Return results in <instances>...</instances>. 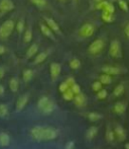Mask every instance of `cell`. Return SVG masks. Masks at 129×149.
Returning <instances> with one entry per match:
<instances>
[{
  "label": "cell",
  "instance_id": "obj_39",
  "mask_svg": "<svg viewBox=\"0 0 129 149\" xmlns=\"http://www.w3.org/2000/svg\"><path fill=\"white\" fill-rule=\"evenodd\" d=\"M102 85L103 84H102L100 81H95L92 84V89L94 90L95 92H97V91H99L100 89H102Z\"/></svg>",
  "mask_w": 129,
  "mask_h": 149
},
{
  "label": "cell",
  "instance_id": "obj_15",
  "mask_svg": "<svg viewBox=\"0 0 129 149\" xmlns=\"http://www.w3.org/2000/svg\"><path fill=\"white\" fill-rule=\"evenodd\" d=\"M114 133H115V136L120 141H124L126 139V137H127L126 136V131L121 126H116L115 129H114Z\"/></svg>",
  "mask_w": 129,
  "mask_h": 149
},
{
  "label": "cell",
  "instance_id": "obj_14",
  "mask_svg": "<svg viewBox=\"0 0 129 149\" xmlns=\"http://www.w3.org/2000/svg\"><path fill=\"white\" fill-rule=\"evenodd\" d=\"M38 49H39L38 44L37 43L32 44V45L30 46V48L27 49V51H26V53H25L26 59H32V57H34V56L37 54V52H38Z\"/></svg>",
  "mask_w": 129,
  "mask_h": 149
},
{
  "label": "cell",
  "instance_id": "obj_32",
  "mask_svg": "<svg viewBox=\"0 0 129 149\" xmlns=\"http://www.w3.org/2000/svg\"><path fill=\"white\" fill-rule=\"evenodd\" d=\"M124 90H125V87H124L123 84H118L117 86L114 88L113 90V94L115 96H120L124 93Z\"/></svg>",
  "mask_w": 129,
  "mask_h": 149
},
{
  "label": "cell",
  "instance_id": "obj_43",
  "mask_svg": "<svg viewBox=\"0 0 129 149\" xmlns=\"http://www.w3.org/2000/svg\"><path fill=\"white\" fill-rule=\"evenodd\" d=\"M64 149H75V142L74 141H69L64 146Z\"/></svg>",
  "mask_w": 129,
  "mask_h": 149
},
{
  "label": "cell",
  "instance_id": "obj_2",
  "mask_svg": "<svg viewBox=\"0 0 129 149\" xmlns=\"http://www.w3.org/2000/svg\"><path fill=\"white\" fill-rule=\"evenodd\" d=\"M106 46V42L102 38H98V39L94 40L92 43L89 45L88 47V53L91 56H97L103 52L104 48Z\"/></svg>",
  "mask_w": 129,
  "mask_h": 149
},
{
  "label": "cell",
  "instance_id": "obj_9",
  "mask_svg": "<svg viewBox=\"0 0 129 149\" xmlns=\"http://www.w3.org/2000/svg\"><path fill=\"white\" fill-rule=\"evenodd\" d=\"M39 29H40L41 33H43L45 37L49 38V39H51V41H54V42H57V39H56V37H55V33L45 24V22H40V24H39Z\"/></svg>",
  "mask_w": 129,
  "mask_h": 149
},
{
  "label": "cell",
  "instance_id": "obj_12",
  "mask_svg": "<svg viewBox=\"0 0 129 149\" xmlns=\"http://www.w3.org/2000/svg\"><path fill=\"white\" fill-rule=\"evenodd\" d=\"M49 53H51V52H49V50H47V51H43V52H40V53L36 54L34 57V60H33V65H38V64H41L43 62H45V61L47 60V58L49 57Z\"/></svg>",
  "mask_w": 129,
  "mask_h": 149
},
{
  "label": "cell",
  "instance_id": "obj_20",
  "mask_svg": "<svg viewBox=\"0 0 129 149\" xmlns=\"http://www.w3.org/2000/svg\"><path fill=\"white\" fill-rule=\"evenodd\" d=\"M101 18H102V20H103V22H107V24H110V22H114V19H115V17H114V13L105 11V10H102Z\"/></svg>",
  "mask_w": 129,
  "mask_h": 149
},
{
  "label": "cell",
  "instance_id": "obj_37",
  "mask_svg": "<svg viewBox=\"0 0 129 149\" xmlns=\"http://www.w3.org/2000/svg\"><path fill=\"white\" fill-rule=\"evenodd\" d=\"M109 1H107V0H104V1H101V2H98V3L95 4V8L98 10H104V8H105L106 4L108 3Z\"/></svg>",
  "mask_w": 129,
  "mask_h": 149
},
{
  "label": "cell",
  "instance_id": "obj_49",
  "mask_svg": "<svg viewBox=\"0 0 129 149\" xmlns=\"http://www.w3.org/2000/svg\"><path fill=\"white\" fill-rule=\"evenodd\" d=\"M125 149H129V143L125 144Z\"/></svg>",
  "mask_w": 129,
  "mask_h": 149
},
{
  "label": "cell",
  "instance_id": "obj_19",
  "mask_svg": "<svg viewBox=\"0 0 129 149\" xmlns=\"http://www.w3.org/2000/svg\"><path fill=\"white\" fill-rule=\"evenodd\" d=\"M23 37H22V41H23L24 44H28L32 42V26H28L27 29L23 31Z\"/></svg>",
  "mask_w": 129,
  "mask_h": 149
},
{
  "label": "cell",
  "instance_id": "obj_22",
  "mask_svg": "<svg viewBox=\"0 0 129 149\" xmlns=\"http://www.w3.org/2000/svg\"><path fill=\"white\" fill-rule=\"evenodd\" d=\"M19 87V80L17 77H12L9 80V88L12 92H16Z\"/></svg>",
  "mask_w": 129,
  "mask_h": 149
},
{
  "label": "cell",
  "instance_id": "obj_50",
  "mask_svg": "<svg viewBox=\"0 0 129 149\" xmlns=\"http://www.w3.org/2000/svg\"><path fill=\"white\" fill-rule=\"evenodd\" d=\"M72 1L74 2L75 4H76V3H78V1H79V0H72Z\"/></svg>",
  "mask_w": 129,
  "mask_h": 149
},
{
  "label": "cell",
  "instance_id": "obj_45",
  "mask_svg": "<svg viewBox=\"0 0 129 149\" xmlns=\"http://www.w3.org/2000/svg\"><path fill=\"white\" fill-rule=\"evenodd\" d=\"M6 51H7V50H6L5 46H3V45H1V44H0V55H3V54H5Z\"/></svg>",
  "mask_w": 129,
  "mask_h": 149
},
{
  "label": "cell",
  "instance_id": "obj_13",
  "mask_svg": "<svg viewBox=\"0 0 129 149\" xmlns=\"http://www.w3.org/2000/svg\"><path fill=\"white\" fill-rule=\"evenodd\" d=\"M28 98H30V96H28V94H24V95H21L19 98L17 100V102H16V111L17 112H20V111H22L24 109V107L27 104L28 102Z\"/></svg>",
  "mask_w": 129,
  "mask_h": 149
},
{
  "label": "cell",
  "instance_id": "obj_41",
  "mask_svg": "<svg viewBox=\"0 0 129 149\" xmlns=\"http://www.w3.org/2000/svg\"><path fill=\"white\" fill-rule=\"evenodd\" d=\"M70 87H69V85L67 84V82L66 81H64V82H62L61 84H60V86H59V90L62 92V93H64V91H66L67 89H69Z\"/></svg>",
  "mask_w": 129,
  "mask_h": 149
},
{
  "label": "cell",
  "instance_id": "obj_23",
  "mask_svg": "<svg viewBox=\"0 0 129 149\" xmlns=\"http://www.w3.org/2000/svg\"><path fill=\"white\" fill-rule=\"evenodd\" d=\"M16 31H17L18 35H21L24 31H25V19L24 17H21L15 24Z\"/></svg>",
  "mask_w": 129,
  "mask_h": 149
},
{
  "label": "cell",
  "instance_id": "obj_4",
  "mask_svg": "<svg viewBox=\"0 0 129 149\" xmlns=\"http://www.w3.org/2000/svg\"><path fill=\"white\" fill-rule=\"evenodd\" d=\"M95 31H96V26L91 22H86L79 29L78 35L82 39H88L94 35Z\"/></svg>",
  "mask_w": 129,
  "mask_h": 149
},
{
  "label": "cell",
  "instance_id": "obj_51",
  "mask_svg": "<svg viewBox=\"0 0 129 149\" xmlns=\"http://www.w3.org/2000/svg\"><path fill=\"white\" fill-rule=\"evenodd\" d=\"M60 2H62V3H63V2H66V0H59Z\"/></svg>",
  "mask_w": 129,
  "mask_h": 149
},
{
  "label": "cell",
  "instance_id": "obj_28",
  "mask_svg": "<svg viewBox=\"0 0 129 149\" xmlns=\"http://www.w3.org/2000/svg\"><path fill=\"white\" fill-rule=\"evenodd\" d=\"M30 2L39 9H43L47 6V0H30Z\"/></svg>",
  "mask_w": 129,
  "mask_h": 149
},
{
  "label": "cell",
  "instance_id": "obj_5",
  "mask_svg": "<svg viewBox=\"0 0 129 149\" xmlns=\"http://www.w3.org/2000/svg\"><path fill=\"white\" fill-rule=\"evenodd\" d=\"M59 136V131L54 127H43V141H47V140H54Z\"/></svg>",
  "mask_w": 129,
  "mask_h": 149
},
{
  "label": "cell",
  "instance_id": "obj_34",
  "mask_svg": "<svg viewBox=\"0 0 129 149\" xmlns=\"http://www.w3.org/2000/svg\"><path fill=\"white\" fill-rule=\"evenodd\" d=\"M117 3H118V6H119L123 11L127 12L129 10V5L127 3V1H125V0H117Z\"/></svg>",
  "mask_w": 129,
  "mask_h": 149
},
{
  "label": "cell",
  "instance_id": "obj_3",
  "mask_svg": "<svg viewBox=\"0 0 129 149\" xmlns=\"http://www.w3.org/2000/svg\"><path fill=\"white\" fill-rule=\"evenodd\" d=\"M108 54H109L110 57L115 58V59L122 58V56H123V51H122V46H121V43L119 42V40H117V39L112 40L109 46Z\"/></svg>",
  "mask_w": 129,
  "mask_h": 149
},
{
  "label": "cell",
  "instance_id": "obj_47",
  "mask_svg": "<svg viewBox=\"0 0 129 149\" xmlns=\"http://www.w3.org/2000/svg\"><path fill=\"white\" fill-rule=\"evenodd\" d=\"M4 92H5V88H4V86L2 84H0V96L3 95Z\"/></svg>",
  "mask_w": 129,
  "mask_h": 149
},
{
  "label": "cell",
  "instance_id": "obj_21",
  "mask_svg": "<svg viewBox=\"0 0 129 149\" xmlns=\"http://www.w3.org/2000/svg\"><path fill=\"white\" fill-rule=\"evenodd\" d=\"M97 134H98V128L96 127V126H92V127H90L88 130H87L86 137L88 140H92L96 137Z\"/></svg>",
  "mask_w": 129,
  "mask_h": 149
},
{
  "label": "cell",
  "instance_id": "obj_38",
  "mask_svg": "<svg viewBox=\"0 0 129 149\" xmlns=\"http://www.w3.org/2000/svg\"><path fill=\"white\" fill-rule=\"evenodd\" d=\"M104 10L108 12H111V13H114V12H115V6H114L113 3H111V2H108V3L106 4L105 8H104Z\"/></svg>",
  "mask_w": 129,
  "mask_h": 149
},
{
  "label": "cell",
  "instance_id": "obj_29",
  "mask_svg": "<svg viewBox=\"0 0 129 149\" xmlns=\"http://www.w3.org/2000/svg\"><path fill=\"white\" fill-rule=\"evenodd\" d=\"M69 65H70L71 69H73V70H78L81 67V61L79 60L78 58H73V59L70 61Z\"/></svg>",
  "mask_w": 129,
  "mask_h": 149
},
{
  "label": "cell",
  "instance_id": "obj_11",
  "mask_svg": "<svg viewBox=\"0 0 129 149\" xmlns=\"http://www.w3.org/2000/svg\"><path fill=\"white\" fill-rule=\"evenodd\" d=\"M43 126H35L30 130V135L36 141H43Z\"/></svg>",
  "mask_w": 129,
  "mask_h": 149
},
{
  "label": "cell",
  "instance_id": "obj_27",
  "mask_svg": "<svg viewBox=\"0 0 129 149\" xmlns=\"http://www.w3.org/2000/svg\"><path fill=\"white\" fill-rule=\"evenodd\" d=\"M126 111V106L123 102H117L114 106V112L118 115H122Z\"/></svg>",
  "mask_w": 129,
  "mask_h": 149
},
{
  "label": "cell",
  "instance_id": "obj_17",
  "mask_svg": "<svg viewBox=\"0 0 129 149\" xmlns=\"http://www.w3.org/2000/svg\"><path fill=\"white\" fill-rule=\"evenodd\" d=\"M10 136L6 132H0V146L1 147H7L10 144Z\"/></svg>",
  "mask_w": 129,
  "mask_h": 149
},
{
  "label": "cell",
  "instance_id": "obj_48",
  "mask_svg": "<svg viewBox=\"0 0 129 149\" xmlns=\"http://www.w3.org/2000/svg\"><path fill=\"white\" fill-rule=\"evenodd\" d=\"M93 1L95 2V4L98 3V2H101V1H104V0H93Z\"/></svg>",
  "mask_w": 129,
  "mask_h": 149
},
{
  "label": "cell",
  "instance_id": "obj_35",
  "mask_svg": "<svg viewBox=\"0 0 129 149\" xmlns=\"http://www.w3.org/2000/svg\"><path fill=\"white\" fill-rule=\"evenodd\" d=\"M49 100V98L47 97V96H41V97L38 100V102H37V107H38L39 110H41Z\"/></svg>",
  "mask_w": 129,
  "mask_h": 149
},
{
  "label": "cell",
  "instance_id": "obj_24",
  "mask_svg": "<svg viewBox=\"0 0 129 149\" xmlns=\"http://www.w3.org/2000/svg\"><path fill=\"white\" fill-rule=\"evenodd\" d=\"M33 75H34V72L32 69H25L22 73V79H23L24 82H30V80L33 78Z\"/></svg>",
  "mask_w": 129,
  "mask_h": 149
},
{
  "label": "cell",
  "instance_id": "obj_40",
  "mask_svg": "<svg viewBox=\"0 0 129 149\" xmlns=\"http://www.w3.org/2000/svg\"><path fill=\"white\" fill-rule=\"evenodd\" d=\"M70 88L73 90V92H74L75 94H78L81 92V86L79 84H77V83H74Z\"/></svg>",
  "mask_w": 129,
  "mask_h": 149
},
{
  "label": "cell",
  "instance_id": "obj_46",
  "mask_svg": "<svg viewBox=\"0 0 129 149\" xmlns=\"http://www.w3.org/2000/svg\"><path fill=\"white\" fill-rule=\"evenodd\" d=\"M4 75H5V69H4V67L0 66V80L3 78Z\"/></svg>",
  "mask_w": 129,
  "mask_h": 149
},
{
  "label": "cell",
  "instance_id": "obj_25",
  "mask_svg": "<svg viewBox=\"0 0 129 149\" xmlns=\"http://www.w3.org/2000/svg\"><path fill=\"white\" fill-rule=\"evenodd\" d=\"M99 81H100V82H101L103 85L111 84V82H112V77H111V75L106 74V73H103V74L100 75Z\"/></svg>",
  "mask_w": 129,
  "mask_h": 149
},
{
  "label": "cell",
  "instance_id": "obj_10",
  "mask_svg": "<svg viewBox=\"0 0 129 149\" xmlns=\"http://www.w3.org/2000/svg\"><path fill=\"white\" fill-rule=\"evenodd\" d=\"M101 71L103 73H106V74H109V75H118L122 72L121 68L119 67H116V66H112V65H105L101 68Z\"/></svg>",
  "mask_w": 129,
  "mask_h": 149
},
{
  "label": "cell",
  "instance_id": "obj_36",
  "mask_svg": "<svg viewBox=\"0 0 129 149\" xmlns=\"http://www.w3.org/2000/svg\"><path fill=\"white\" fill-rule=\"evenodd\" d=\"M107 94H108L107 90L102 88V89H100L99 91H97V97L99 98V100H104V98L107 97Z\"/></svg>",
  "mask_w": 129,
  "mask_h": 149
},
{
  "label": "cell",
  "instance_id": "obj_16",
  "mask_svg": "<svg viewBox=\"0 0 129 149\" xmlns=\"http://www.w3.org/2000/svg\"><path fill=\"white\" fill-rule=\"evenodd\" d=\"M74 100V104H76L77 107H84L85 104H86V96H85L82 92H80V93H78V94H75L74 100Z\"/></svg>",
  "mask_w": 129,
  "mask_h": 149
},
{
  "label": "cell",
  "instance_id": "obj_18",
  "mask_svg": "<svg viewBox=\"0 0 129 149\" xmlns=\"http://www.w3.org/2000/svg\"><path fill=\"white\" fill-rule=\"evenodd\" d=\"M55 109H56V104L53 102V100H49V102L45 104V106L41 109V112H43V114H45V115H49V114H51L54 111H55Z\"/></svg>",
  "mask_w": 129,
  "mask_h": 149
},
{
  "label": "cell",
  "instance_id": "obj_1",
  "mask_svg": "<svg viewBox=\"0 0 129 149\" xmlns=\"http://www.w3.org/2000/svg\"><path fill=\"white\" fill-rule=\"evenodd\" d=\"M15 29V22L11 18L6 19L0 26V40H6L12 35Z\"/></svg>",
  "mask_w": 129,
  "mask_h": 149
},
{
  "label": "cell",
  "instance_id": "obj_30",
  "mask_svg": "<svg viewBox=\"0 0 129 149\" xmlns=\"http://www.w3.org/2000/svg\"><path fill=\"white\" fill-rule=\"evenodd\" d=\"M9 115L8 107L5 104H0V118H6Z\"/></svg>",
  "mask_w": 129,
  "mask_h": 149
},
{
  "label": "cell",
  "instance_id": "obj_7",
  "mask_svg": "<svg viewBox=\"0 0 129 149\" xmlns=\"http://www.w3.org/2000/svg\"><path fill=\"white\" fill-rule=\"evenodd\" d=\"M14 9V3L12 0H0V17L4 14Z\"/></svg>",
  "mask_w": 129,
  "mask_h": 149
},
{
  "label": "cell",
  "instance_id": "obj_8",
  "mask_svg": "<svg viewBox=\"0 0 129 149\" xmlns=\"http://www.w3.org/2000/svg\"><path fill=\"white\" fill-rule=\"evenodd\" d=\"M61 71H62V66L60 63L57 62H53L49 66V72H51V80L56 81L58 78H59L60 74H61Z\"/></svg>",
  "mask_w": 129,
  "mask_h": 149
},
{
  "label": "cell",
  "instance_id": "obj_44",
  "mask_svg": "<svg viewBox=\"0 0 129 149\" xmlns=\"http://www.w3.org/2000/svg\"><path fill=\"white\" fill-rule=\"evenodd\" d=\"M124 35L126 36V38L129 40V22L125 24V26H124Z\"/></svg>",
  "mask_w": 129,
  "mask_h": 149
},
{
  "label": "cell",
  "instance_id": "obj_6",
  "mask_svg": "<svg viewBox=\"0 0 129 149\" xmlns=\"http://www.w3.org/2000/svg\"><path fill=\"white\" fill-rule=\"evenodd\" d=\"M43 22H45V24L55 33V35L63 36V33H62V30L60 28L59 24L56 20H54L53 18L47 17V16H43Z\"/></svg>",
  "mask_w": 129,
  "mask_h": 149
},
{
  "label": "cell",
  "instance_id": "obj_33",
  "mask_svg": "<svg viewBox=\"0 0 129 149\" xmlns=\"http://www.w3.org/2000/svg\"><path fill=\"white\" fill-rule=\"evenodd\" d=\"M74 96H75V93L73 92V90L71 88L67 89L63 93V98L66 100H74Z\"/></svg>",
  "mask_w": 129,
  "mask_h": 149
},
{
  "label": "cell",
  "instance_id": "obj_31",
  "mask_svg": "<svg viewBox=\"0 0 129 149\" xmlns=\"http://www.w3.org/2000/svg\"><path fill=\"white\" fill-rule=\"evenodd\" d=\"M87 117H88L89 121H91V122H97V121H99V120L102 118V115L99 114V113L91 112V113H89L88 116H87Z\"/></svg>",
  "mask_w": 129,
  "mask_h": 149
},
{
  "label": "cell",
  "instance_id": "obj_42",
  "mask_svg": "<svg viewBox=\"0 0 129 149\" xmlns=\"http://www.w3.org/2000/svg\"><path fill=\"white\" fill-rule=\"evenodd\" d=\"M66 82H67V84L69 85V87H71L73 84H74V83H76V81H75L74 77H68V78H67V80H66Z\"/></svg>",
  "mask_w": 129,
  "mask_h": 149
},
{
  "label": "cell",
  "instance_id": "obj_26",
  "mask_svg": "<svg viewBox=\"0 0 129 149\" xmlns=\"http://www.w3.org/2000/svg\"><path fill=\"white\" fill-rule=\"evenodd\" d=\"M105 138L107 140V142L109 143H112V142L115 140V133H114L113 130L110 128V126L107 127V130H106V133H105Z\"/></svg>",
  "mask_w": 129,
  "mask_h": 149
}]
</instances>
